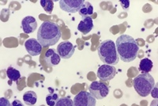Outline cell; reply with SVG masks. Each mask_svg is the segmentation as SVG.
Wrapping results in <instances>:
<instances>
[{
  "label": "cell",
  "mask_w": 158,
  "mask_h": 106,
  "mask_svg": "<svg viewBox=\"0 0 158 106\" xmlns=\"http://www.w3.org/2000/svg\"><path fill=\"white\" fill-rule=\"evenodd\" d=\"M155 85L154 78L149 73H142L133 80V86L138 95L142 97H147L151 93Z\"/></svg>",
  "instance_id": "277c9868"
},
{
  "label": "cell",
  "mask_w": 158,
  "mask_h": 106,
  "mask_svg": "<svg viewBox=\"0 0 158 106\" xmlns=\"http://www.w3.org/2000/svg\"><path fill=\"white\" fill-rule=\"evenodd\" d=\"M59 100V97L57 94H49L46 97V103L48 106H55Z\"/></svg>",
  "instance_id": "d6986e66"
},
{
  "label": "cell",
  "mask_w": 158,
  "mask_h": 106,
  "mask_svg": "<svg viewBox=\"0 0 158 106\" xmlns=\"http://www.w3.org/2000/svg\"><path fill=\"white\" fill-rule=\"evenodd\" d=\"M151 95L154 99H157L158 97V89H157V84L156 85V87H153V89L151 91Z\"/></svg>",
  "instance_id": "603a6c76"
},
{
  "label": "cell",
  "mask_w": 158,
  "mask_h": 106,
  "mask_svg": "<svg viewBox=\"0 0 158 106\" xmlns=\"http://www.w3.org/2000/svg\"><path fill=\"white\" fill-rule=\"evenodd\" d=\"M84 0H61L59 1L60 9L67 13H77L80 11Z\"/></svg>",
  "instance_id": "52a82bcc"
},
{
  "label": "cell",
  "mask_w": 158,
  "mask_h": 106,
  "mask_svg": "<svg viewBox=\"0 0 158 106\" xmlns=\"http://www.w3.org/2000/svg\"><path fill=\"white\" fill-rule=\"evenodd\" d=\"M75 48V45H73L70 41H63L58 45L56 52L61 59H68L74 55Z\"/></svg>",
  "instance_id": "9c48e42d"
},
{
  "label": "cell",
  "mask_w": 158,
  "mask_h": 106,
  "mask_svg": "<svg viewBox=\"0 0 158 106\" xmlns=\"http://www.w3.org/2000/svg\"><path fill=\"white\" fill-rule=\"evenodd\" d=\"M117 73V70L114 66L104 64L99 67L97 70V77L101 81H110L114 78Z\"/></svg>",
  "instance_id": "ba28073f"
},
{
  "label": "cell",
  "mask_w": 158,
  "mask_h": 106,
  "mask_svg": "<svg viewBox=\"0 0 158 106\" xmlns=\"http://www.w3.org/2000/svg\"><path fill=\"white\" fill-rule=\"evenodd\" d=\"M40 3L48 14H49V15L52 14V11H53V8H54V2L53 1H52V0H41Z\"/></svg>",
  "instance_id": "ac0fdd59"
},
{
  "label": "cell",
  "mask_w": 158,
  "mask_h": 106,
  "mask_svg": "<svg viewBox=\"0 0 158 106\" xmlns=\"http://www.w3.org/2000/svg\"><path fill=\"white\" fill-rule=\"evenodd\" d=\"M157 99H155V100H153V101H152V103H151L150 106H157Z\"/></svg>",
  "instance_id": "d4e9b609"
},
{
  "label": "cell",
  "mask_w": 158,
  "mask_h": 106,
  "mask_svg": "<svg viewBox=\"0 0 158 106\" xmlns=\"http://www.w3.org/2000/svg\"><path fill=\"white\" fill-rule=\"evenodd\" d=\"M11 104H12V106H24L22 101H19V100H15L11 103Z\"/></svg>",
  "instance_id": "cb8c5ba5"
},
{
  "label": "cell",
  "mask_w": 158,
  "mask_h": 106,
  "mask_svg": "<svg viewBox=\"0 0 158 106\" xmlns=\"http://www.w3.org/2000/svg\"><path fill=\"white\" fill-rule=\"evenodd\" d=\"M79 15H81L83 18L91 17L94 14V6L91 5L89 2H85V1L84 4L82 5L80 11H78Z\"/></svg>",
  "instance_id": "5bb4252c"
},
{
  "label": "cell",
  "mask_w": 158,
  "mask_h": 106,
  "mask_svg": "<svg viewBox=\"0 0 158 106\" xmlns=\"http://www.w3.org/2000/svg\"><path fill=\"white\" fill-rule=\"evenodd\" d=\"M55 106H74V101L71 100L70 97H64L59 98Z\"/></svg>",
  "instance_id": "ffe728a7"
},
{
  "label": "cell",
  "mask_w": 158,
  "mask_h": 106,
  "mask_svg": "<svg viewBox=\"0 0 158 106\" xmlns=\"http://www.w3.org/2000/svg\"><path fill=\"white\" fill-rule=\"evenodd\" d=\"M98 56L104 64L115 66L118 64L119 57L117 53L116 46L113 40H105L101 42L97 49Z\"/></svg>",
  "instance_id": "3957f363"
},
{
  "label": "cell",
  "mask_w": 158,
  "mask_h": 106,
  "mask_svg": "<svg viewBox=\"0 0 158 106\" xmlns=\"http://www.w3.org/2000/svg\"><path fill=\"white\" fill-rule=\"evenodd\" d=\"M0 106H12V104L10 103V101L6 98L1 97L0 98Z\"/></svg>",
  "instance_id": "44dd1931"
},
{
  "label": "cell",
  "mask_w": 158,
  "mask_h": 106,
  "mask_svg": "<svg viewBox=\"0 0 158 106\" xmlns=\"http://www.w3.org/2000/svg\"><path fill=\"white\" fill-rule=\"evenodd\" d=\"M23 101L27 105H34L37 101V95L34 91H27L24 94Z\"/></svg>",
  "instance_id": "2e32d148"
},
{
  "label": "cell",
  "mask_w": 158,
  "mask_h": 106,
  "mask_svg": "<svg viewBox=\"0 0 158 106\" xmlns=\"http://www.w3.org/2000/svg\"><path fill=\"white\" fill-rule=\"evenodd\" d=\"M22 28L25 33H32L37 28V22L35 18L32 16H27L24 18L22 21Z\"/></svg>",
  "instance_id": "8fae6325"
},
{
  "label": "cell",
  "mask_w": 158,
  "mask_h": 106,
  "mask_svg": "<svg viewBox=\"0 0 158 106\" xmlns=\"http://www.w3.org/2000/svg\"><path fill=\"white\" fill-rule=\"evenodd\" d=\"M25 48L31 56H36L41 53L43 47L36 39L29 38L25 42Z\"/></svg>",
  "instance_id": "30bf717a"
},
{
  "label": "cell",
  "mask_w": 158,
  "mask_h": 106,
  "mask_svg": "<svg viewBox=\"0 0 158 106\" xmlns=\"http://www.w3.org/2000/svg\"><path fill=\"white\" fill-rule=\"evenodd\" d=\"M93 29H94V21L91 17L82 18L77 25V30L80 31L83 35L88 34Z\"/></svg>",
  "instance_id": "4fadbf2b"
},
{
  "label": "cell",
  "mask_w": 158,
  "mask_h": 106,
  "mask_svg": "<svg viewBox=\"0 0 158 106\" xmlns=\"http://www.w3.org/2000/svg\"><path fill=\"white\" fill-rule=\"evenodd\" d=\"M115 46L118 57L125 63L134 61L137 58L139 46L136 43V40L130 35L123 34L118 36Z\"/></svg>",
  "instance_id": "6da1fadb"
},
{
  "label": "cell",
  "mask_w": 158,
  "mask_h": 106,
  "mask_svg": "<svg viewBox=\"0 0 158 106\" xmlns=\"http://www.w3.org/2000/svg\"><path fill=\"white\" fill-rule=\"evenodd\" d=\"M6 74L8 78L13 82H18L21 78V73L19 70H16L12 67H9L6 70Z\"/></svg>",
  "instance_id": "e0dca14e"
},
{
  "label": "cell",
  "mask_w": 158,
  "mask_h": 106,
  "mask_svg": "<svg viewBox=\"0 0 158 106\" xmlns=\"http://www.w3.org/2000/svg\"><path fill=\"white\" fill-rule=\"evenodd\" d=\"M74 106H96L97 100L86 91L79 92L74 98Z\"/></svg>",
  "instance_id": "8992f818"
},
{
  "label": "cell",
  "mask_w": 158,
  "mask_h": 106,
  "mask_svg": "<svg viewBox=\"0 0 158 106\" xmlns=\"http://www.w3.org/2000/svg\"><path fill=\"white\" fill-rule=\"evenodd\" d=\"M153 66V62L151 61L150 59H148V58H144L140 61L138 70H140L142 73L146 74V73H149L152 70Z\"/></svg>",
  "instance_id": "9a60e30c"
},
{
  "label": "cell",
  "mask_w": 158,
  "mask_h": 106,
  "mask_svg": "<svg viewBox=\"0 0 158 106\" xmlns=\"http://www.w3.org/2000/svg\"><path fill=\"white\" fill-rule=\"evenodd\" d=\"M119 2L121 3L123 9L124 11H128L130 7V2L129 1H127V0H124V1H119Z\"/></svg>",
  "instance_id": "7402d4cb"
},
{
  "label": "cell",
  "mask_w": 158,
  "mask_h": 106,
  "mask_svg": "<svg viewBox=\"0 0 158 106\" xmlns=\"http://www.w3.org/2000/svg\"><path fill=\"white\" fill-rule=\"evenodd\" d=\"M62 32L59 25L50 21H45L37 31V40L43 48L55 45L59 40Z\"/></svg>",
  "instance_id": "7a4b0ae2"
},
{
  "label": "cell",
  "mask_w": 158,
  "mask_h": 106,
  "mask_svg": "<svg viewBox=\"0 0 158 106\" xmlns=\"http://www.w3.org/2000/svg\"><path fill=\"white\" fill-rule=\"evenodd\" d=\"M44 61L49 67H54L60 63V56L55 49H48L44 55Z\"/></svg>",
  "instance_id": "7c38bea8"
},
{
  "label": "cell",
  "mask_w": 158,
  "mask_h": 106,
  "mask_svg": "<svg viewBox=\"0 0 158 106\" xmlns=\"http://www.w3.org/2000/svg\"><path fill=\"white\" fill-rule=\"evenodd\" d=\"M89 90L91 95L98 100L106 97L109 94V89L108 86L101 82H93L89 87Z\"/></svg>",
  "instance_id": "5b68a950"
}]
</instances>
